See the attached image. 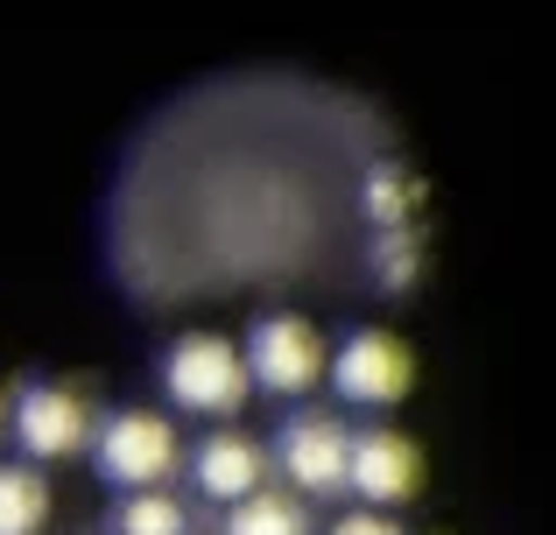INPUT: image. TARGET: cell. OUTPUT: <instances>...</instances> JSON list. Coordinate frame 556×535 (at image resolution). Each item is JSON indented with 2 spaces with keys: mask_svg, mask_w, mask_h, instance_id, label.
<instances>
[{
  "mask_svg": "<svg viewBox=\"0 0 556 535\" xmlns=\"http://www.w3.org/2000/svg\"><path fill=\"white\" fill-rule=\"evenodd\" d=\"M92 430H99L92 402L64 381H22L8 402V437L22 451V466H50V458L92 451Z\"/></svg>",
  "mask_w": 556,
  "mask_h": 535,
  "instance_id": "obj_4",
  "label": "cell"
},
{
  "mask_svg": "<svg viewBox=\"0 0 556 535\" xmlns=\"http://www.w3.org/2000/svg\"><path fill=\"white\" fill-rule=\"evenodd\" d=\"M163 395L177 402L184 416L226 423V416L247 409L254 381H247V359H240V345H232L226 331H184V339H169V353H163Z\"/></svg>",
  "mask_w": 556,
  "mask_h": 535,
  "instance_id": "obj_2",
  "label": "cell"
},
{
  "mask_svg": "<svg viewBox=\"0 0 556 535\" xmlns=\"http://www.w3.org/2000/svg\"><path fill=\"white\" fill-rule=\"evenodd\" d=\"M177 466H184V437H177V423H169L163 409L99 416L92 472H99V486H121V500L127 494H163V486L177 480Z\"/></svg>",
  "mask_w": 556,
  "mask_h": 535,
  "instance_id": "obj_1",
  "label": "cell"
},
{
  "mask_svg": "<svg viewBox=\"0 0 556 535\" xmlns=\"http://www.w3.org/2000/svg\"><path fill=\"white\" fill-rule=\"evenodd\" d=\"M218 535H317V522H311V508H303L296 494H282V486H261L254 500L226 508Z\"/></svg>",
  "mask_w": 556,
  "mask_h": 535,
  "instance_id": "obj_11",
  "label": "cell"
},
{
  "mask_svg": "<svg viewBox=\"0 0 556 535\" xmlns=\"http://www.w3.org/2000/svg\"><path fill=\"white\" fill-rule=\"evenodd\" d=\"M50 508H56V494L42 480V466H22V458L0 466V535H42Z\"/></svg>",
  "mask_w": 556,
  "mask_h": 535,
  "instance_id": "obj_10",
  "label": "cell"
},
{
  "mask_svg": "<svg viewBox=\"0 0 556 535\" xmlns=\"http://www.w3.org/2000/svg\"><path fill=\"white\" fill-rule=\"evenodd\" d=\"M325 535H402V522H394V514H374V508H353V514H339Z\"/></svg>",
  "mask_w": 556,
  "mask_h": 535,
  "instance_id": "obj_14",
  "label": "cell"
},
{
  "mask_svg": "<svg viewBox=\"0 0 556 535\" xmlns=\"http://www.w3.org/2000/svg\"><path fill=\"white\" fill-rule=\"evenodd\" d=\"M268 466L275 458L261 451L247 430H212V437L190 451V486H198L212 508H240V500H254L261 486H268Z\"/></svg>",
  "mask_w": 556,
  "mask_h": 535,
  "instance_id": "obj_8",
  "label": "cell"
},
{
  "mask_svg": "<svg viewBox=\"0 0 556 535\" xmlns=\"http://www.w3.org/2000/svg\"><path fill=\"white\" fill-rule=\"evenodd\" d=\"M275 466L289 472V486L296 494H311V500H331V494H345V466H353V430L339 423V416H325V409H303V416H289L282 423V437H275Z\"/></svg>",
  "mask_w": 556,
  "mask_h": 535,
  "instance_id": "obj_6",
  "label": "cell"
},
{
  "mask_svg": "<svg viewBox=\"0 0 556 535\" xmlns=\"http://www.w3.org/2000/svg\"><path fill=\"white\" fill-rule=\"evenodd\" d=\"M106 535H190V508L177 494H127L113 508Z\"/></svg>",
  "mask_w": 556,
  "mask_h": 535,
  "instance_id": "obj_12",
  "label": "cell"
},
{
  "mask_svg": "<svg viewBox=\"0 0 556 535\" xmlns=\"http://www.w3.org/2000/svg\"><path fill=\"white\" fill-rule=\"evenodd\" d=\"M416 275H422V233H416V226H402V233H374V282L388 289V296L416 289Z\"/></svg>",
  "mask_w": 556,
  "mask_h": 535,
  "instance_id": "obj_13",
  "label": "cell"
},
{
  "mask_svg": "<svg viewBox=\"0 0 556 535\" xmlns=\"http://www.w3.org/2000/svg\"><path fill=\"white\" fill-rule=\"evenodd\" d=\"M240 359H247V381H254L261 395H282V402H303L331 373L325 331H317L311 317H296V310L254 317V324H247V339H240Z\"/></svg>",
  "mask_w": 556,
  "mask_h": 535,
  "instance_id": "obj_3",
  "label": "cell"
},
{
  "mask_svg": "<svg viewBox=\"0 0 556 535\" xmlns=\"http://www.w3.org/2000/svg\"><path fill=\"white\" fill-rule=\"evenodd\" d=\"M416 205H422V183H416V169H402L394 155H380L367 177H359V212L374 219V233L416 226Z\"/></svg>",
  "mask_w": 556,
  "mask_h": 535,
  "instance_id": "obj_9",
  "label": "cell"
},
{
  "mask_svg": "<svg viewBox=\"0 0 556 535\" xmlns=\"http://www.w3.org/2000/svg\"><path fill=\"white\" fill-rule=\"evenodd\" d=\"M0 437H8V395H0Z\"/></svg>",
  "mask_w": 556,
  "mask_h": 535,
  "instance_id": "obj_15",
  "label": "cell"
},
{
  "mask_svg": "<svg viewBox=\"0 0 556 535\" xmlns=\"http://www.w3.org/2000/svg\"><path fill=\"white\" fill-rule=\"evenodd\" d=\"M331 395L353 402V409H394V402L416 387V353H408L394 331L380 324H359L331 345Z\"/></svg>",
  "mask_w": 556,
  "mask_h": 535,
  "instance_id": "obj_5",
  "label": "cell"
},
{
  "mask_svg": "<svg viewBox=\"0 0 556 535\" xmlns=\"http://www.w3.org/2000/svg\"><path fill=\"white\" fill-rule=\"evenodd\" d=\"M422 486V451L402 430H353V466H345V494H359V508L388 514L402 500H416Z\"/></svg>",
  "mask_w": 556,
  "mask_h": 535,
  "instance_id": "obj_7",
  "label": "cell"
}]
</instances>
